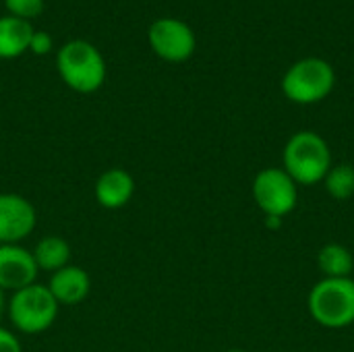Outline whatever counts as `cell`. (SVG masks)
Returning <instances> with one entry per match:
<instances>
[{
  "label": "cell",
  "mask_w": 354,
  "mask_h": 352,
  "mask_svg": "<svg viewBox=\"0 0 354 352\" xmlns=\"http://www.w3.org/2000/svg\"><path fill=\"white\" fill-rule=\"evenodd\" d=\"M33 27L29 21L4 15L0 17V58H17L29 50Z\"/></svg>",
  "instance_id": "7c38bea8"
},
{
  "label": "cell",
  "mask_w": 354,
  "mask_h": 352,
  "mask_svg": "<svg viewBox=\"0 0 354 352\" xmlns=\"http://www.w3.org/2000/svg\"><path fill=\"white\" fill-rule=\"evenodd\" d=\"M224 352H247V351H241V349H230V351H224Z\"/></svg>",
  "instance_id": "ffe728a7"
},
{
  "label": "cell",
  "mask_w": 354,
  "mask_h": 352,
  "mask_svg": "<svg viewBox=\"0 0 354 352\" xmlns=\"http://www.w3.org/2000/svg\"><path fill=\"white\" fill-rule=\"evenodd\" d=\"M2 309H4V297H2V290H0V313H2Z\"/></svg>",
  "instance_id": "d6986e66"
},
{
  "label": "cell",
  "mask_w": 354,
  "mask_h": 352,
  "mask_svg": "<svg viewBox=\"0 0 354 352\" xmlns=\"http://www.w3.org/2000/svg\"><path fill=\"white\" fill-rule=\"evenodd\" d=\"M60 305L44 284H29L12 293L8 301V317L21 334H41L58 317Z\"/></svg>",
  "instance_id": "5b68a950"
},
{
  "label": "cell",
  "mask_w": 354,
  "mask_h": 352,
  "mask_svg": "<svg viewBox=\"0 0 354 352\" xmlns=\"http://www.w3.org/2000/svg\"><path fill=\"white\" fill-rule=\"evenodd\" d=\"M29 50L37 56H44L52 50V35L48 31H35L33 29V35H31V41H29Z\"/></svg>",
  "instance_id": "e0dca14e"
},
{
  "label": "cell",
  "mask_w": 354,
  "mask_h": 352,
  "mask_svg": "<svg viewBox=\"0 0 354 352\" xmlns=\"http://www.w3.org/2000/svg\"><path fill=\"white\" fill-rule=\"evenodd\" d=\"M0 352H23L19 338L6 328H0Z\"/></svg>",
  "instance_id": "ac0fdd59"
},
{
  "label": "cell",
  "mask_w": 354,
  "mask_h": 352,
  "mask_svg": "<svg viewBox=\"0 0 354 352\" xmlns=\"http://www.w3.org/2000/svg\"><path fill=\"white\" fill-rule=\"evenodd\" d=\"M4 6L8 15L19 17V19H35L44 10V0H4Z\"/></svg>",
  "instance_id": "2e32d148"
},
{
  "label": "cell",
  "mask_w": 354,
  "mask_h": 352,
  "mask_svg": "<svg viewBox=\"0 0 354 352\" xmlns=\"http://www.w3.org/2000/svg\"><path fill=\"white\" fill-rule=\"evenodd\" d=\"M322 183L332 199L348 201L351 197H354V164H348V162L332 164V168L328 170Z\"/></svg>",
  "instance_id": "9a60e30c"
},
{
  "label": "cell",
  "mask_w": 354,
  "mask_h": 352,
  "mask_svg": "<svg viewBox=\"0 0 354 352\" xmlns=\"http://www.w3.org/2000/svg\"><path fill=\"white\" fill-rule=\"evenodd\" d=\"M48 288H50V293L58 305L75 307V305H81L89 297L91 278L83 268L68 263V266H64L52 274Z\"/></svg>",
  "instance_id": "8fae6325"
},
{
  "label": "cell",
  "mask_w": 354,
  "mask_h": 352,
  "mask_svg": "<svg viewBox=\"0 0 354 352\" xmlns=\"http://www.w3.org/2000/svg\"><path fill=\"white\" fill-rule=\"evenodd\" d=\"M253 199L266 218L288 216L299 201V185L284 168H263L253 178Z\"/></svg>",
  "instance_id": "8992f818"
},
{
  "label": "cell",
  "mask_w": 354,
  "mask_h": 352,
  "mask_svg": "<svg viewBox=\"0 0 354 352\" xmlns=\"http://www.w3.org/2000/svg\"><path fill=\"white\" fill-rule=\"evenodd\" d=\"M56 68L66 87L77 93H93L106 81L102 52L87 39H71L56 54Z\"/></svg>",
  "instance_id": "7a4b0ae2"
},
{
  "label": "cell",
  "mask_w": 354,
  "mask_h": 352,
  "mask_svg": "<svg viewBox=\"0 0 354 352\" xmlns=\"http://www.w3.org/2000/svg\"><path fill=\"white\" fill-rule=\"evenodd\" d=\"M336 83L334 66L317 56L297 60L282 77V93L295 104H317L326 100Z\"/></svg>",
  "instance_id": "277c9868"
},
{
  "label": "cell",
  "mask_w": 354,
  "mask_h": 352,
  "mask_svg": "<svg viewBox=\"0 0 354 352\" xmlns=\"http://www.w3.org/2000/svg\"><path fill=\"white\" fill-rule=\"evenodd\" d=\"M311 317L330 330L354 324V278H322L307 297Z\"/></svg>",
  "instance_id": "3957f363"
},
{
  "label": "cell",
  "mask_w": 354,
  "mask_h": 352,
  "mask_svg": "<svg viewBox=\"0 0 354 352\" xmlns=\"http://www.w3.org/2000/svg\"><path fill=\"white\" fill-rule=\"evenodd\" d=\"M31 253H33V259H35V266L39 272L54 274L60 268L71 263V245L62 237L48 234V237L39 239Z\"/></svg>",
  "instance_id": "4fadbf2b"
},
{
  "label": "cell",
  "mask_w": 354,
  "mask_h": 352,
  "mask_svg": "<svg viewBox=\"0 0 354 352\" xmlns=\"http://www.w3.org/2000/svg\"><path fill=\"white\" fill-rule=\"evenodd\" d=\"M37 224L35 207L17 193H0V245H19Z\"/></svg>",
  "instance_id": "ba28073f"
},
{
  "label": "cell",
  "mask_w": 354,
  "mask_h": 352,
  "mask_svg": "<svg viewBox=\"0 0 354 352\" xmlns=\"http://www.w3.org/2000/svg\"><path fill=\"white\" fill-rule=\"evenodd\" d=\"M93 195L104 210H120L135 195V178L124 168H108L97 176Z\"/></svg>",
  "instance_id": "30bf717a"
},
{
  "label": "cell",
  "mask_w": 354,
  "mask_h": 352,
  "mask_svg": "<svg viewBox=\"0 0 354 352\" xmlns=\"http://www.w3.org/2000/svg\"><path fill=\"white\" fill-rule=\"evenodd\" d=\"M149 46L151 50L166 62H185L193 56L197 39L195 31L189 23L174 19V17H162L156 19L147 29Z\"/></svg>",
  "instance_id": "52a82bcc"
},
{
  "label": "cell",
  "mask_w": 354,
  "mask_h": 352,
  "mask_svg": "<svg viewBox=\"0 0 354 352\" xmlns=\"http://www.w3.org/2000/svg\"><path fill=\"white\" fill-rule=\"evenodd\" d=\"M282 168L297 185H317L332 168V151L328 141L315 131L295 133L282 151Z\"/></svg>",
  "instance_id": "6da1fadb"
},
{
  "label": "cell",
  "mask_w": 354,
  "mask_h": 352,
  "mask_svg": "<svg viewBox=\"0 0 354 352\" xmlns=\"http://www.w3.org/2000/svg\"><path fill=\"white\" fill-rule=\"evenodd\" d=\"M39 270L33 253L21 245H0V290L17 293L35 284Z\"/></svg>",
  "instance_id": "9c48e42d"
},
{
  "label": "cell",
  "mask_w": 354,
  "mask_h": 352,
  "mask_svg": "<svg viewBox=\"0 0 354 352\" xmlns=\"http://www.w3.org/2000/svg\"><path fill=\"white\" fill-rule=\"evenodd\" d=\"M317 268L324 278H351L354 272V255L340 243L324 245L317 253Z\"/></svg>",
  "instance_id": "5bb4252c"
},
{
  "label": "cell",
  "mask_w": 354,
  "mask_h": 352,
  "mask_svg": "<svg viewBox=\"0 0 354 352\" xmlns=\"http://www.w3.org/2000/svg\"><path fill=\"white\" fill-rule=\"evenodd\" d=\"M353 352H354V351H353Z\"/></svg>",
  "instance_id": "44dd1931"
}]
</instances>
